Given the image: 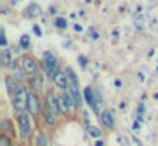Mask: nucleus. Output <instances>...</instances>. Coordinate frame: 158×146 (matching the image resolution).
<instances>
[{"mask_svg": "<svg viewBox=\"0 0 158 146\" xmlns=\"http://www.w3.org/2000/svg\"><path fill=\"white\" fill-rule=\"evenodd\" d=\"M66 75H68V92L72 94L73 100H75V105L80 107L82 105V95H80V85H78V78H77L75 71L72 68L66 70Z\"/></svg>", "mask_w": 158, "mask_h": 146, "instance_id": "f257e3e1", "label": "nucleus"}, {"mask_svg": "<svg viewBox=\"0 0 158 146\" xmlns=\"http://www.w3.org/2000/svg\"><path fill=\"white\" fill-rule=\"evenodd\" d=\"M29 94L31 92H27L24 87H19V90L12 95V105H14L15 111L24 112L29 107Z\"/></svg>", "mask_w": 158, "mask_h": 146, "instance_id": "f03ea898", "label": "nucleus"}, {"mask_svg": "<svg viewBox=\"0 0 158 146\" xmlns=\"http://www.w3.org/2000/svg\"><path fill=\"white\" fill-rule=\"evenodd\" d=\"M17 124H19V131H21V138L27 139L31 136V121H29V115L26 112H21L17 115Z\"/></svg>", "mask_w": 158, "mask_h": 146, "instance_id": "7ed1b4c3", "label": "nucleus"}, {"mask_svg": "<svg viewBox=\"0 0 158 146\" xmlns=\"http://www.w3.org/2000/svg\"><path fill=\"white\" fill-rule=\"evenodd\" d=\"M19 68L27 75H36L38 73V63H36L31 56H22L21 60H19Z\"/></svg>", "mask_w": 158, "mask_h": 146, "instance_id": "20e7f679", "label": "nucleus"}, {"mask_svg": "<svg viewBox=\"0 0 158 146\" xmlns=\"http://www.w3.org/2000/svg\"><path fill=\"white\" fill-rule=\"evenodd\" d=\"M44 105H48L49 109H51V112L55 115H60L61 114V105H60V97H56L55 92L49 90L48 94H46V102Z\"/></svg>", "mask_w": 158, "mask_h": 146, "instance_id": "39448f33", "label": "nucleus"}, {"mask_svg": "<svg viewBox=\"0 0 158 146\" xmlns=\"http://www.w3.org/2000/svg\"><path fill=\"white\" fill-rule=\"evenodd\" d=\"M44 68H46V71L51 75V78L55 77V73L58 71V60H56V56L53 53H49V51L44 53Z\"/></svg>", "mask_w": 158, "mask_h": 146, "instance_id": "423d86ee", "label": "nucleus"}, {"mask_svg": "<svg viewBox=\"0 0 158 146\" xmlns=\"http://www.w3.org/2000/svg\"><path fill=\"white\" fill-rule=\"evenodd\" d=\"M60 105H61V112H66V114H68L73 107H77L75 100H73L70 92H63V94L60 95Z\"/></svg>", "mask_w": 158, "mask_h": 146, "instance_id": "0eeeda50", "label": "nucleus"}, {"mask_svg": "<svg viewBox=\"0 0 158 146\" xmlns=\"http://www.w3.org/2000/svg\"><path fill=\"white\" fill-rule=\"evenodd\" d=\"M29 114L32 115V117H38L39 114H41V102H39L38 95L34 94V92H31L29 94V107H27Z\"/></svg>", "mask_w": 158, "mask_h": 146, "instance_id": "6e6552de", "label": "nucleus"}, {"mask_svg": "<svg viewBox=\"0 0 158 146\" xmlns=\"http://www.w3.org/2000/svg\"><path fill=\"white\" fill-rule=\"evenodd\" d=\"M53 83H55V87L66 90V87H68V75H66V71H61V70L56 71L55 77H53Z\"/></svg>", "mask_w": 158, "mask_h": 146, "instance_id": "1a4fd4ad", "label": "nucleus"}, {"mask_svg": "<svg viewBox=\"0 0 158 146\" xmlns=\"http://www.w3.org/2000/svg\"><path fill=\"white\" fill-rule=\"evenodd\" d=\"M83 95H85L87 104H89V105H90V107H92L95 112L99 111V102H95V97H94L92 88H90V87H85V90H83Z\"/></svg>", "mask_w": 158, "mask_h": 146, "instance_id": "9d476101", "label": "nucleus"}, {"mask_svg": "<svg viewBox=\"0 0 158 146\" xmlns=\"http://www.w3.org/2000/svg\"><path fill=\"white\" fill-rule=\"evenodd\" d=\"M100 124H102L104 127H107V129H110V127H112V126H114L112 112H109V111L100 112Z\"/></svg>", "mask_w": 158, "mask_h": 146, "instance_id": "9b49d317", "label": "nucleus"}, {"mask_svg": "<svg viewBox=\"0 0 158 146\" xmlns=\"http://www.w3.org/2000/svg\"><path fill=\"white\" fill-rule=\"evenodd\" d=\"M5 85H7V92L10 94V97L19 90V85H17V80L14 77H5Z\"/></svg>", "mask_w": 158, "mask_h": 146, "instance_id": "f8f14e48", "label": "nucleus"}, {"mask_svg": "<svg viewBox=\"0 0 158 146\" xmlns=\"http://www.w3.org/2000/svg\"><path fill=\"white\" fill-rule=\"evenodd\" d=\"M29 83H31V87H32V90H34V92L43 90V77H41L39 73L32 75L31 80H29Z\"/></svg>", "mask_w": 158, "mask_h": 146, "instance_id": "ddd939ff", "label": "nucleus"}, {"mask_svg": "<svg viewBox=\"0 0 158 146\" xmlns=\"http://www.w3.org/2000/svg\"><path fill=\"white\" fill-rule=\"evenodd\" d=\"M10 51L7 49V48H2V51H0V63H2V66H7V65H10Z\"/></svg>", "mask_w": 158, "mask_h": 146, "instance_id": "4468645a", "label": "nucleus"}, {"mask_svg": "<svg viewBox=\"0 0 158 146\" xmlns=\"http://www.w3.org/2000/svg\"><path fill=\"white\" fill-rule=\"evenodd\" d=\"M26 15H29V17L41 15V7H39L38 3H31V5L27 7V10H26Z\"/></svg>", "mask_w": 158, "mask_h": 146, "instance_id": "2eb2a0df", "label": "nucleus"}, {"mask_svg": "<svg viewBox=\"0 0 158 146\" xmlns=\"http://www.w3.org/2000/svg\"><path fill=\"white\" fill-rule=\"evenodd\" d=\"M43 112H44L43 115H44L46 122H48V124H55V121H56V115L51 112V109H49L48 105H44V107H43Z\"/></svg>", "mask_w": 158, "mask_h": 146, "instance_id": "dca6fc26", "label": "nucleus"}, {"mask_svg": "<svg viewBox=\"0 0 158 146\" xmlns=\"http://www.w3.org/2000/svg\"><path fill=\"white\" fill-rule=\"evenodd\" d=\"M48 144V141H46V136L43 134V132H39L38 138H36V146H46Z\"/></svg>", "mask_w": 158, "mask_h": 146, "instance_id": "f3484780", "label": "nucleus"}, {"mask_svg": "<svg viewBox=\"0 0 158 146\" xmlns=\"http://www.w3.org/2000/svg\"><path fill=\"white\" fill-rule=\"evenodd\" d=\"M19 43H21V48H29V44H31V37L27 36V34H24V36H21V41H19Z\"/></svg>", "mask_w": 158, "mask_h": 146, "instance_id": "a211bd4d", "label": "nucleus"}, {"mask_svg": "<svg viewBox=\"0 0 158 146\" xmlns=\"http://www.w3.org/2000/svg\"><path fill=\"white\" fill-rule=\"evenodd\" d=\"M89 134L92 136V138H100V129L94 127V126H89Z\"/></svg>", "mask_w": 158, "mask_h": 146, "instance_id": "6ab92c4d", "label": "nucleus"}, {"mask_svg": "<svg viewBox=\"0 0 158 146\" xmlns=\"http://www.w3.org/2000/svg\"><path fill=\"white\" fill-rule=\"evenodd\" d=\"M55 24H56V27H58V29H65V27L68 26V22H66L63 17H58V19L55 20Z\"/></svg>", "mask_w": 158, "mask_h": 146, "instance_id": "aec40b11", "label": "nucleus"}, {"mask_svg": "<svg viewBox=\"0 0 158 146\" xmlns=\"http://www.w3.org/2000/svg\"><path fill=\"white\" fill-rule=\"evenodd\" d=\"M0 146H10V139L7 138V136H0Z\"/></svg>", "mask_w": 158, "mask_h": 146, "instance_id": "412c9836", "label": "nucleus"}, {"mask_svg": "<svg viewBox=\"0 0 158 146\" xmlns=\"http://www.w3.org/2000/svg\"><path fill=\"white\" fill-rule=\"evenodd\" d=\"M32 31H34V34H36V36H41V27H39L38 26V24H34V26H32Z\"/></svg>", "mask_w": 158, "mask_h": 146, "instance_id": "4be33fe9", "label": "nucleus"}, {"mask_svg": "<svg viewBox=\"0 0 158 146\" xmlns=\"http://www.w3.org/2000/svg\"><path fill=\"white\" fill-rule=\"evenodd\" d=\"M78 63H80V66H87V58L85 56H80L78 58Z\"/></svg>", "mask_w": 158, "mask_h": 146, "instance_id": "5701e85b", "label": "nucleus"}, {"mask_svg": "<svg viewBox=\"0 0 158 146\" xmlns=\"http://www.w3.org/2000/svg\"><path fill=\"white\" fill-rule=\"evenodd\" d=\"M133 129H136V131L139 129V122H138V121H134V124H133Z\"/></svg>", "mask_w": 158, "mask_h": 146, "instance_id": "b1692460", "label": "nucleus"}, {"mask_svg": "<svg viewBox=\"0 0 158 146\" xmlns=\"http://www.w3.org/2000/svg\"><path fill=\"white\" fill-rule=\"evenodd\" d=\"M95 146H102V141H97V143H95Z\"/></svg>", "mask_w": 158, "mask_h": 146, "instance_id": "393cba45", "label": "nucleus"}]
</instances>
